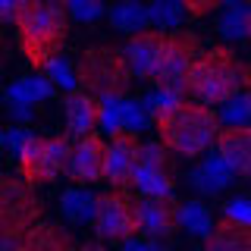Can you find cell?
Segmentation results:
<instances>
[{
  "label": "cell",
  "instance_id": "obj_21",
  "mask_svg": "<svg viewBox=\"0 0 251 251\" xmlns=\"http://www.w3.org/2000/svg\"><path fill=\"white\" fill-rule=\"evenodd\" d=\"M220 35L223 38H248L251 35V6L242 0H226V16L220 19Z\"/></svg>",
  "mask_w": 251,
  "mask_h": 251
},
{
  "label": "cell",
  "instance_id": "obj_16",
  "mask_svg": "<svg viewBox=\"0 0 251 251\" xmlns=\"http://www.w3.org/2000/svg\"><path fill=\"white\" fill-rule=\"evenodd\" d=\"M3 251H75L66 229L53 223H38L19 242H3Z\"/></svg>",
  "mask_w": 251,
  "mask_h": 251
},
{
  "label": "cell",
  "instance_id": "obj_24",
  "mask_svg": "<svg viewBox=\"0 0 251 251\" xmlns=\"http://www.w3.org/2000/svg\"><path fill=\"white\" fill-rule=\"evenodd\" d=\"M148 13H151V25L157 31H170V28L179 31V22H182L185 6H182V0H151Z\"/></svg>",
  "mask_w": 251,
  "mask_h": 251
},
{
  "label": "cell",
  "instance_id": "obj_25",
  "mask_svg": "<svg viewBox=\"0 0 251 251\" xmlns=\"http://www.w3.org/2000/svg\"><path fill=\"white\" fill-rule=\"evenodd\" d=\"M220 123H226V126H251V98L248 94H239V98L229 100V104H223Z\"/></svg>",
  "mask_w": 251,
  "mask_h": 251
},
{
  "label": "cell",
  "instance_id": "obj_11",
  "mask_svg": "<svg viewBox=\"0 0 251 251\" xmlns=\"http://www.w3.org/2000/svg\"><path fill=\"white\" fill-rule=\"evenodd\" d=\"M135 188L145 198H170L173 176L167 170V148L163 145H145L141 148V163L135 173Z\"/></svg>",
  "mask_w": 251,
  "mask_h": 251
},
{
  "label": "cell",
  "instance_id": "obj_12",
  "mask_svg": "<svg viewBox=\"0 0 251 251\" xmlns=\"http://www.w3.org/2000/svg\"><path fill=\"white\" fill-rule=\"evenodd\" d=\"M182 204L170 198H145L138 201V226L148 239H170L176 235V229H182V220H179Z\"/></svg>",
  "mask_w": 251,
  "mask_h": 251
},
{
  "label": "cell",
  "instance_id": "obj_32",
  "mask_svg": "<svg viewBox=\"0 0 251 251\" xmlns=\"http://www.w3.org/2000/svg\"><path fill=\"white\" fill-rule=\"evenodd\" d=\"M245 94L251 98V66H245Z\"/></svg>",
  "mask_w": 251,
  "mask_h": 251
},
{
  "label": "cell",
  "instance_id": "obj_5",
  "mask_svg": "<svg viewBox=\"0 0 251 251\" xmlns=\"http://www.w3.org/2000/svg\"><path fill=\"white\" fill-rule=\"evenodd\" d=\"M41 223V201L22 176H6L0 182V235L3 242H19Z\"/></svg>",
  "mask_w": 251,
  "mask_h": 251
},
{
  "label": "cell",
  "instance_id": "obj_18",
  "mask_svg": "<svg viewBox=\"0 0 251 251\" xmlns=\"http://www.w3.org/2000/svg\"><path fill=\"white\" fill-rule=\"evenodd\" d=\"M229 182H232V170L226 167V160L220 154L207 157L204 167L192 173V185L201 188V192H220V188H226Z\"/></svg>",
  "mask_w": 251,
  "mask_h": 251
},
{
  "label": "cell",
  "instance_id": "obj_15",
  "mask_svg": "<svg viewBox=\"0 0 251 251\" xmlns=\"http://www.w3.org/2000/svg\"><path fill=\"white\" fill-rule=\"evenodd\" d=\"M66 110V129L75 138H88L94 135V126L100 123V100L88 91H69L63 100Z\"/></svg>",
  "mask_w": 251,
  "mask_h": 251
},
{
  "label": "cell",
  "instance_id": "obj_8",
  "mask_svg": "<svg viewBox=\"0 0 251 251\" xmlns=\"http://www.w3.org/2000/svg\"><path fill=\"white\" fill-rule=\"evenodd\" d=\"M94 232L104 242H132V235L141 232L138 226V201L123 188L98 195V210H94Z\"/></svg>",
  "mask_w": 251,
  "mask_h": 251
},
{
  "label": "cell",
  "instance_id": "obj_23",
  "mask_svg": "<svg viewBox=\"0 0 251 251\" xmlns=\"http://www.w3.org/2000/svg\"><path fill=\"white\" fill-rule=\"evenodd\" d=\"M179 220H182V229H188L192 235H204V239H207L210 232H214V220H210V210L204 207L201 201H185L182 204V210H179Z\"/></svg>",
  "mask_w": 251,
  "mask_h": 251
},
{
  "label": "cell",
  "instance_id": "obj_31",
  "mask_svg": "<svg viewBox=\"0 0 251 251\" xmlns=\"http://www.w3.org/2000/svg\"><path fill=\"white\" fill-rule=\"evenodd\" d=\"M75 251H107L100 242H88V245H82V248H75Z\"/></svg>",
  "mask_w": 251,
  "mask_h": 251
},
{
  "label": "cell",
  "instance_id": "obj_3",
  "mask_svg": "<svg viewBox=\"0 0 251 251\" xmlns=\"http://www.w3.org/2000/svg\"><path fill=\"white\" fill-rule=\"evenodd\" d=\"M242 88H245V66L229 47H210L198 53V60L188 69L185 94L204 107L229 104L232 98H239Z\"/></svg>",
  "mask_w": 251,
  "mask_h": 251
},
{
  "label": "cell",
  "instance_id": "obj_10",
  "mask_svg": "<svg viewBox=\"0 0 251 251\" xmlns=\"http://www.w3.org/2000/svg\"><path fill=\"white\" fill-rule=\"evenodd\" d=\"M141 141L132 132H120L110 138V157H107V182L113 188L129 192L135 185V173L141 163Z\"/></svg>",
  "mask_w": 251,
  "mask_h": 251
},
{
  "label": "cell",
  "instance_id": "obj_2",
  "mask_svg": "<svg viewBox=\"0 0 251 251\" xmlns=\"http://www.w3.org/2000/svg\"><path fill=\"white\" fill-rule=\"evenodd\" d=\"M16 31H19V50L28 60V66L47 69L53 60H60V50L69 35L66 0H35Z\"/></svg>",
  "mask_w": 251,
  "mask_h": 251
},
{
  "label": "cell",
  "instance_id": "obj_33",
  "mask_svg": "<svg viewBox=\"0 0 251 251\" xmlns=\"http://www.w3.org/2000/svg\"><path fill=\"white\" fill-rule=\"evenodd\" d=\"M123 251H141V245H135V242H126Z\"/></svg>",
  "mask_w": 251,
  "mask_h": 251
},
{
  "label": "cell",
  "instance_id": "obj_17",
  "mask_svg": "<svg viewBox=\"0 0 251 251\" xmlns=\"http://www.w3.org/2000/svg\"><path fill=\"white\" fill-rule=\"evenodd\" d=\"M201 251H251V223L223 217L214 226V232L204 239Z\"/></svg>",
  "mask_w": 251,
  "mask_h": 251
},
{
  "label": "cell",
  "instance_id": "obj_30",
  "mask_svg": "<svg viewBox=\"0 0 251 251\" xmlns=\"http://www.w3.org/2000/svg\"><path fill=\"white\" fill-rule=\"evenodd\" d=\"M220 3H226V0H182L185 13H188V16H195V19H201V16H210Z\"/></svg>",
  "mask_w": 251,
  "mask_h": 251
},
{
  "label": "cell",
  "instance_id": "obj_6",
  "mask_svg": "<svg viewBox=\"0 0 251 251\" xmlns=\"http://www.w3.org/2000/svg\"><path fill=\"white\" fill-rule=\"evenodd\" d=\"M73 148L66 135H50V138H38L31 135L19 151V176L28 185H44L53 182L63 170H69V157Z\"/></svg>",
  "mask_w": 251,
  "mask_h": 251
},
{
  "label": "cell",
  "instance_id": "obj_14",
  "mask_svg": "<svg viewBox=\"0 0 251 251\" xmlns=\"http://www.w3.org/2000/svg\"><path fill=\"white\" fill-rule=\"evenodd\" d=\"M217 154L239 176H251V126H223L217 138Z\"/></svg>",
  "mask_w": 251,
  "mask_h": 251
},
{
  "label": "cell",
  "instance_id": "obj_4",
  "mask_svg": "<svg viewBox=\"0 0 251 251\" xmlns=\"http://www.w3.org/2000/svg\"><path fill=\"white\" fill-rule=\"evenodd\" d=\"M75 78L94 98H126L135 73H132V63L126 57V47L91 44L75 60Z\"/></svg>",
  "mask_w": 251,
  "mask_h": 251
},
{
  "label": "cell",
  "instance_id": "obj_13",
  "mask_svg": "<svg viewBox=\"0 0 251 251\" xmlns=\"http://www.w3.org/2000/svg\"><path fill=\"white\" fill-rule=\"evenodd\" d=\"M163 44H167V31H157V28H148V31H141V35L129 38L126 57H129L132 73H135L138 78L154 82V73H157V66H160Z\"/></svg>",
  "mask_w": 251,
  "mask_h": 251
},
{
  "label": "cell",
  "instance_id": "obj_22",
  "mask_svg": "<svg viewBox=\"0 0 251 251\" xmlns=\"http://www.w3.org/2000/svg\"><path fill=\"white\" fill-rule=\"evenodd\" d=\"M60 207L66 220H73V223H94V210H98V198L88 195L85 188H69L66 195L60 198Z\"/></svg>",
  "mask_w": 251,
  "mask_h": 251
},
{
  "label": "cell",
  "instance_id": "obj_27",
  "mask_svg": "<svg viewBox=\"0 0 251 251\" xmlns=\"http://www.w3.org/2000/svg\"><path fill=\"white\" fill-rule=\"evenodd\" d=\"M47 75H50V82H57V85H63V88H69V91H75L78 78L73 75V69H69L66 60H53L50 66H47Z\"/></svg>",
  "mask_w": 251,
  "mask_h": 251
},
{
  "label": "cell",
  "instance_id": "obj_1",
  "mask_svg": "<svg viewBox=\"0 0 251 251\" xmlns=\"http://www.w3.org/2000/svg\"><path fill=\"white\" fill-rule=\"evenodd\" d=\"M141 107L154 120L160 145L167 151L179 157H201L204 151L217 148V138L223 129H220V116L210 107L198 104V100H182L167 91L148 94Z\"/></svg>",
  "mask_w": 251,
  "mask_h": 251
},
{
  "label": "cell",
  "instance_id": "obj_34",
  "mask_svg": "<svg viewBox=\"0 0 251 251\" xmlns=\"http://www.w3.org/2000/svg\"><path fill=\"white\" fill-rule=\"evenodd\" d=\"M141 251H163L160 245H154V242H148V245H141Z\"/></svg>",
  "mask_w": 251,
  "mask_h": 251
},
{
  "label": "cell",
  "instance_id": "obj_20",
  "mask_svg": "<svg viewBox=\"0 0 251 251\" xmlns=\"http://www.w3.org/2000/svg\"><path fill=\"white\" fill-rule=\"evenodd\" d=\"M110 19H113V25L120 31H129V35H141V31H148L145 25H151V13L138 0H126V3L113 6Z\"/></svg>",
  "mask_w": 251,
  "mask_h": 251
},
{
  "label": "cell",
  "instance_id": "obj_29",
  "mask_svg": "<svg viewBox=\"0 0 251 251\" xmlns=\"http://www.w3.org/2000/svg\"><path fill=\"white\" fill-rule=\"evenodd\" d=\"M223 217H232L239 223H251V201L248 198H232L229 204H223Z\"/></svg>",
  "mask_w": 251,
  "mask_h": 251
},
{
  "label": "cell",
  "instance_id": "obj_7",
  "mask_svg": "<svg viewBox=\"0 0 251 251\" xmlns=\"http://www.w3.org/2000/svg\"><path fill=\"white\" fill-rule=\"evenodd\" d=\"M201 53V41L192 31H167V44L160 53V66L154 73V85L167 94L182 98L185 82H188V69Z\"/></svg>",
  "mask_w": 251,
  "mask_h": 251
},
{
  "label": "cell",
  "instance_id": "obj_9",
  "mask_svg": "<svg viewBox=\"0 0 251 251\" xmlns=\"http://www.w3.org/2000/svg\"><path fill=\"white\" fill-rule=\"evenodd\" d=\"M107 157H110V145L100 135H88L78 138L69 157V179L73 185H91L107 179Z\"/></svg>",
  "mask_w": 251,
  "mask_h": 251
},
{
  "label": "cell",
  "instance_id": "obj_28",
  "mask_svg": "<svg viewBox=\"0 0 251 251\" xmlns=\"http://www.w3.org/2000/svg\"><path fill=\"white\" fill-rule=\"evenodd\" d=\"M66 6L75 19H98V16L104 13V3H100V0H66Z\"/></svg>",
  "mask_w": 251,
  "mask_h": 251
},
{
  "label": "cell",
  "instance_id": "obj_19",
  "mask_svg": "<svg viewBox=\"0 0 251 251\" xmlns=\"http://www.w3.org/2000/svg\"><path fill=\"white\" fill-rule=\"evenodd\" d=\"M53 94V82L50 75H31V78H22L10 88V104L13 107H31L38 100H47Z\"/></svg>",
  "mask_w": 251,
  "mask_h": 251
},
{
  "label": "cell",
  "instance_id": "obj_26",
  "mask_svg": "<svg viewBox=\"0 0 251 251\" xmlns=\"http://www.w3.org/2000/svg\"><path fill=\"white\" fill-rule=\"evenodd\" d=\"M35 0H0V16H3L6 25H19L25 19V13L31 10Z\"/></svg>",
  "mask_w": 251,
  "mask_h": 251
}]
</instances>
